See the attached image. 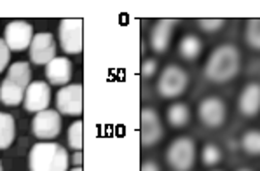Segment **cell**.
Listing matches in <instances>:
<instances>
[{
  "instance_id": "obj_15",
  "label": "cell",
  "mask_w": 260,
  "mask_h": 171,
  "mask_svg": "<svg viewBox=\"0 0 260 171\" xmlns=\"http://www.w3.org/2000/svg\"><path fill=\"white\" fill-rule=\"evenodd\" d=\"M72 63L69 58L56 56L49 65H46V77L53 86H69L72 79Z\"/></svg>"
},
{
  "instance_id": "obj_1",
  "label": "cell",
  "mask_w": 260,
  "mask_h": 171,
  "mask_svg": "<svg viewBox=\"0 0 260 171\" xmlns=\"http://www.w3.org/2000/svg\"><path fill=\"white\" fill-rule=\"evenodd\" d=\"M241 69V53L236 46L223 44L211 51L205 65V75L215 84H225L233 81Z\"/></svg>"
},
{
  "instance_id": "obj_12",
  "label": "cell",
  "mask_w": 260,
  "mask_h": 171,
  "mask_svg": "<svg viewBox=\"0 0 260 171\" xmlns=\"http://www.w3.org/2000/svg\"><path fill=\"white\" fill-rule=\"evenodd\" d=\"M25 109L26 112H44L47 110L51 103V89L47 82L37 81V82H31L30 86L26 87V93H25Z\"/></svg>"
},
{
  "instance_id": "obj_3",
  "label": "cell",
  "mask_w": 260,
  "mask_h": 171,
  "mask_svg": "<svg viewBox=\"0 0 260 171\" xmlns=\"http://www.w3.org/2000/svg\"><path fill=\"white\" fill-rule=\"evenodd\" d=\"M166 161L175 171H190L196 162V143L189 136L171 142L166 150Z\"/></svg>"
},
{
  "instance_id": "obj_2",
  "label": "cell",
  "mask_w": 260,
  "mask_h": 171,
  "mask_svg": "<svg viewBox=\"0 0 260 171\" xmlns=\"http://www.w3.org/2000/svg\"><path fill=\"white\" fill-rule=\"evenodd\" d=\"M69 162V154L65 147L58 143H37L31 147L30 156H28L30 171H67Z\"/></svg>"
},
{
  "instance_id": "obj_11",
  "label": "cell",
  "mask_w": 260,
  "mask_h": 171,
  "mask_svg": "<svg viewBox=\"0 0 260 171\" xmlns=\"http://www.w3.org/2000/svg\"><path fill=\"white\" fill-rule=\"evenodd\" d=\"M56 58V42L53 35L42 31L37 33L30 46V61L34 65H49Z\"/></svg>"
},
{
  "instance_id": "obj_5",
  "label": "cell",
  "mask_w": 260,
  "mask_h": 171,
  "mask_svg": "<svg viewBox=\"0 0 260 171\" xmlns=\"http://www.w3.org/2000/svg\"><path fill=\"white\" fill-rule=\"evenodd\" d=\"M58 35H59V44H61L63 53L79 54L82 51V19L81 18L61 19Z\"/></svg>"
},
{
  "instance_id": "obj_28",
  "label": "cell",
  "mask_w": 260,
  "mask_h": 171,
  "mask_svg": "<svg viewBox=\"0 0 260 171\" xmlns=\"http://www.w3.org/2000/svg\"><path fill=\"white\" fill-rule=\"evenodd\" d=\"M140 171H161V168H159V164L157 162H154V161H145L142 164V169Z\"/></svg>"
},
{
  "instance_id": "obj_21",
  "label": "cell",
  "mask_w": 260,
  "mask_h": 171,
  "mask_svg": "<svg viewBox=\"0 0 260 171\" xmlns=\"http://www.w3.org/2000/svg\"><path fill=\"white\" fill-rule=\"evenodd\" d=\"M241 147L250 156H260V131L258 129L246 131L241 138Z\"/></svg>"
},
{
  "instance_id": "obj_30",
  "label": "cell",
  "mask_w": 260,
  "mask_h": 171,
  "mask_svg": "<svg viewBox=\"0 0 260 171\" xmlns=\"http://www.w3.org/2000/svg\"><path fill=\"white\" fill-rule=\"evenodd\" d=\"M238 171H251V169H248V168H241V169H238Z\"/></svg>"
},
{
  "instance_id": "obj_8",
  "label": "cell",
  "mask_w": 260,
  "mask_h": 171,
  "mask_svg": "<svg viewBox=\"0 0 260 171\" xmlns=\"http://www.w3.org/2000/svg\"><path fill=\"white\" fill-rule=\"evenodd\" d=\"M31 131L39 140H53L61 131V117L56 110H44L39 112L31 121Z\"/></svg>"
},
{
  "instance_id": "obj_23",
  "label": "cell",
  "mask_w": 260,
  "mask_h": 171,
  "mask_svg": "<svg viewBox=\"0 0 260 171\" xmlns=\"http://www.w3.org/2000/svg\"><path fill=\"white\" fill-rule=\"evenodd\" d=\"M82 143H84L82 121H75L69 128V145L75 150V152H79V150L82 149Z\"/></svg>"
},
{
  "instance_id": "obj_22",
  "label": "cell",
  "mask_w": 260,
  "mask_h": 171,
  "mask_svg": "<svg viewBox=\"0 0 260 171\" xmlns=\"http://www.w3.org/2000/svg\"><path fill=\"white\" fill-rule=\"evenodd\" d=\"M245 41L251 49L260 51V18H253L246 23Z\"/></svg>"
},
{
  "instance_id": "obj_31",
  "label": "cell",
  "mask_w": 260,
  "mask_h": 171,
  "mask_svg": "<svg viewBox=\"0 0 260 171\" xmlns=\"http://www.w3.org/2000/svg\"><path fill=\"white\" fill-rule=\"evenodd\" d=\"M72 171H82V169H81V166H79V168H75V169H72Z\"/></svg>"
},
{
  "instance_id": "obj_6",
  "label": "cell",
  "mask_w": 260,
  "mask_h": 171,
  "mask_svg": "<svg viewBox=\"0 0 260 171\" xmlns=\"http://www.w3.org/2000/svg\"><path fill=\"white\" fill-rule=\"evenodd\" d=\"M162 140V126L159 114L154 109H143L140 114V143L154 147Z\"/></svg>"
},
{
  "instance_id": "obj_27",
  "label": "cell",
  "mask_w": 260,
  "mask_h": 171,
  "mask_svg": "<svg viewBox=\"0 0 260 171\" xmlns=\"http://www.w3.org/2000/svg\"><path fill=\"white\" fill-rule=\"evenodd\" d=\"M11 61V49L7 47V44L4 39H0V72L6 70V66Z\"/></svg>"
},
{
  "instance_id": "obj_26",
  "label": "cell",
  "mask_w": 260,
  "mask_h": 171,
  "mask_svg": "<svg viewBox=\"0 0 260 171\" xmlns=\"http://www.w3.org/2000/svg\"><path fill=\"white\" fill-rule=\"evenodd\" d=\"M140 72H142V75L145 79L152 77V75H155V72H157V61H155L154 58L145 59V61L142 63V66H140Z\"/></svg>"
},
{
  "instance_id": "obj_16",
  "label": "cell",
  "mask_w": 260,
  "mask_h": 171,
  "mask_svg": "<svg viewBox=\"0 0 260 171\" xmlns=\"http://www.w3.org/2000/svg\"><path fill=\"white\" fill-rule=\"evenodd\" d=\"M25 93L26 89H23L21 86L14 84L9 79H4V82L0 84V101L6 107H16L19 103L25 101Z\"/></svg>"
},
{
  "instance_id": "obj_4",
  "label": "cell",
  "mask_w": 260,
  "mask_h": 171,
  "mask_svg": "<svg viewBox=\"0 0 260 171\" xmlns=\"http://www.w3.org/2000/svg\"><path fill=\"white\" fill-rule=\"evenodd\" d=\"M187 86H189V75L185 74V70L177 65H168L159 75L157 93L166 100H173L185 93Z\"/></svg>"
},
{
  "instance_id": "obj_25",
  "label": "cell",
  "mask_w": 260,
  "mask_h": 171,
  "mask_svg": "<svg viewBox=\"0 0 260 171\" xmlns=\"http://www.w3.org/2000/svg\"><path fill=\"white\" fill-rule=\"evenodd\" d=\"M199 28L203 31H206V33H213V31H218L222 28L223 25H225V19L222 18H203L198 21Z\"/></svg>"
},
{
  "instance_id": "obj_18",
  "label": "cell",
  "mask_w": 260,
  "mask_h": 171,
  "mask_svg": "<svg viewBox=\"0 0 260 171\" xmlns=\"http://www.w3.org/2000/svg\"><path fill=\"white\" fill-rule=\"evenodd\" d=\"M16 138V122L11 114L0 112V150H6L13 145Z\"/></svg>"
},
{
  "instance_id": "obj_29",
  "label": "cell",
  "mask_w": 260,
  "mask_h": 171,
  "mask_svg": "<svg viewBox=\"0 0 260 171\" xmlns=\"http://www.w3.org/2000/svg\"><path fill=\"white\" fill-rule=\"evenodd\" d=\"M81 162H82V152L79 150V152H75V156H74V164L81 166Z\"/></svg>"
},
{
  "instance_id": "obj_17",
  "label": "cell",
  "mask_w": 260,
  "mask_h": 171,
  "mask_svg": "<svg viewBox=\"0 0 260 171\" xmlns=\"http://www.w3.org/2000/svg\"><path fill=\"white\" fill-rule=\"evenodd\" d=\"M178 53L183 59H198L203 53V42L198 35H185L182 37V41L178 44Z\"/></svg>"
},
{
  "instance_id": "obj_24",
  "label": "cell",
  "mask_w": 260,
  "mask_h": 171,
  "mask_svg": "<svg viewBox=\"0 0 260 171\" xmlns=\"http://www.w3.org/2000/svg\"><path fill=\"white\" fill-rule=\"evenodd\" d=\"M201 161L205 166H210V168H213V166H217L220 161H222V152H220V149L215 143H208L205 145V149H203L201 152Z\"/></svg>"
},
{
  "instance_id": "obj_13",
  "label": "cell",
  "mask_w": 260,
  "mask_h": 171,
  "mask_svg": "<svg viewBox=\"0 0 260 171\" xmlns=\"http://www.w3.org/2000/svg\"><path fill=\"white\" fill-rule=\"evenodd\" d=\"M177 26V19H159L150 33V46L155 53H166L173 39V30Z\"/></svg>"
},
{
  "instance_id": "obj_20",
  "label": "cell",
  "mask_w": 260,
  "mask_h": 171,
  "mask_svg": "<svg viewBox=\"0 0 260 171\" xmlns=\"http://www.w3.org/2000/svg\"><path fill=\"white\" fill-rule=\"evenodd\" d=\"M9 81H13L14 84L21 86L23 89H26L28 86L31 84L30 79H31V70H30V65L26 61H18V63H13L9 69V75H7Z\"/></svg>"
},
{
  "instance_id": "obj_10",
  "label": "cell",
  "mask_w": 260,
  "mask_h": 171,
  "mask_svg": "<svg viewBox=\"0 0 260 171\" xmlns=\"http://www.w3.org/2000/svg\"><path fill=\"white\" fill-rule=\"evenodd\" d=\"M56 107L59 114L65 115H81L82 114V86L69 84L63 86L56 94Z\"/></svg>"
},
{
  "instance_id": "obj_14",
  "label": "cell",
  "mask_w": 260,
  "mask_h": 171,
  "mask_svg": "<svg viewBox=\"0 0 260 171\" xmlns=\"http://www.w3.org/2000/svg\"><path fill=\"white\" fill-rule=\"evenodd\" d=\"M238 107L245 117H255L260 112V82H250L243 87Z\"/></svg>"
},
{
  "instance_id": "obj_7",
  "label": "cell",
  "mask_w": 260,
  "mask_h": 171,
  "mask_svg": "<svg viewBox=\"0 0 260 171\" xmlns=\"http://www.w3.org/2000/svg\"><path fill=\"white\" fill-rule=\"evenodd\" d=\"M199 121L208 128H220L227 119V107L222 98L208 96L198 107Z\"/></svg>"
},
{
  "instance_id": "obj_19",
  "label": "cell",
  "mask_w": 260,
  "mask_h": 171,
  "mask_svg": "<svg viewBox=\"0 0 260 171\" xmlns=\"http://www.w3.org/2000/svg\"><path fill=\"white\" fill-rule=\"evenodd\" d=\"M166 117L173 128H185L190 121V110L185 103H173L168 109Z\"/></svg>"
},
{
  "instance_id": "obj_32",
  "label": "cell",
  "mask_w": 260,
  "mask_h": 171,
  "mask_svg": "<svg viewBox=\"0 0 260 171\" xmlns=\"http://www.w3.org/2000/svg\"><path fill=\"white\" fill-rule=\"evenodd\" d=\"M0 171H4V169H2V162H0Z\"/></svg>"
},
{
  "instance_id": "obj_9",
  "label": "cell",
  "mask_w": 260,
  "mask_h": 171,
  "mask_svg": "<svg viewBox=\"0 0 260 171\" xmlns=\"http://www.w3.org/2000/svg\"><path fill=\"white\" fill-rule=\"evenodd\" d=\"M34 37V28L26 21H11L6 26V33H4V41L11 51L30 49Z\"/></svg>"
}]
</instances>
